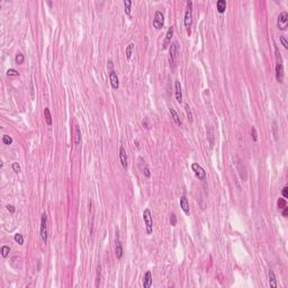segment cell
I'll return each mask as SVG.
<instances>
[{
  "instance_id": "cell-30",
  "label": "cell",
  "mask_w": 288,
  "mask_h": 288,
  "mask_svg": "<svg viewBox=\"0 0 288 288\" xmlns=\"http://www.w3.org/2000/svg\"><path fill=\"white\" fill-rule=\"evenodd\" d=\"M2 143L6 144V145H10L13 143V138L7 134H5V135H2Z\"/></svg>"
},
{
  "instance_id": "cell-20",
  "label": "cell",
  "mask_w": 288,
  "mask_h": 288,
  "mask_svg": "<svg viewBox=\"0 0 288 288\" xmlns=\"http://www.w3.org/2000/svg\"><path fill=\"white\" fill-rule=\"evenodd\" d=\"M81 143V132H80V128L78 125H76L74 127V144L79 145Z\"/></svg>"
},
{
  "instance_id": "cell-22",
  "label": "cell",
  "mask_w": 288,
  "mask_h": 288,
  "mask_svg": "<svg viewBox=\"0 0 288 288\" xmlns=\"http://www.w3.org/2000/svg\"><path fill=\"white\" fill-rule=\"evenodd\" d=\"M269 282H270V286L273 288L277 287V281H276V276H275V272L272 270H269Z\"/></svg>"
},
{
  "instance_id": "cell-16",
  "label": "cell",
  "mask_w": 288,
  "mask_h": 288,
  "mask_svg": "<svg viewBox=\"0 0 288 288\" xmlns=\"http://www.w3.org/2000/svg\"><path fill=\"white\" fill-rule=\"evenodd\" d=\"M123 246H122V243H120V241L117 240L116 241V246H115V254H116V258L117 259H122V257H123Z\"/></svg>"
},
{
  "instance_id": "cell-37",
  "label": "cell",
  "mask_w": 288,
  "mask_h": 288,
  "mask_svg": "<svg viewBox=\"0 0 288 288\" xmlns=\"http://www.w3.org/2000/svg\"><path fill=\"white\" fill-rule=\"evenodd\" d=\"M251 136H252V140H253L254 142L258 141V133H257V129H255L254 126L251 127Z\"/></svg>"
},
{
  "instance_id": "cell-19",
  "label": "cell",
  "mask_w": 288,
  "mask_h": 288,
  "mask_svg": "<svg viewBox=\"0 0 288 288\" xmlns=\"http://www.w3.org/2000/svg\"><path fill=\"white\" fill-rule=\"evenodd\" d=\"M206 131H207V137L209 140V143H211V147H213L214 145V131H213V127L211 125L206 127Z\"/></svg>"
},
{
  "instance_id": "cell-11",
  "label": "cell",
  "mask_w": 288,
  "mask_h": 288,
  "mask_svg": "<svg viewBox=\"0 0 288 288\" xmlns=\"http://www.w3.org/2000/svg\"><path fill=\"white\" fill-rule=\"evenodd\" d=\"M119 160H120V163L123 166V168H127V154L126 151L124 149V146H120L119 147Z\"/></svg>"
},
{
  "instance_id": "cell-43",
  "label": "cell",
  "mask_w": 288,
  "mask_h": 288,
  "mask_svg": "<svg viewBox=\"0 0 288 288\" xmlns=\"http://www.w3.org/2000/svg\"><path fill=\"white\" fill-rule=\"evenodd\" d=\"M287 215H288V207L286 206V207H284V211H282V216H284V217H287Z\"/></svg>"
},
{
  "instance_id": "cell-33",
  "label": "cell",
  "mask_w": 288,
  "mask_h": 288,
  "mask_svg": "<svg viewBox=\"0 0 288 288\" xmlns=\"http://www.w3.org/2000/svg\"><path fill=\"white\" fill-rule=\"evenodd\" d=\"M100 278H102V268L98 267V269H97V278H96V287L99 286V284H100Z\"/></svg>"
},
{
  "instance_id": "cell-27",
  "label": "cell",
  "mask_w": 288,
  "mask_h": 288,
  "mask_svg": "<svg viewBox=\"0 0 288 288\" xmlns=\"http://www.w3.org/2000/svg\"><path fill=\"white\" fill-rule=\"evenodd\" d=\"M277 206H278V208H280V209H282L284 207H286V206H287L286 199H285V198H279V199L277 200Z\"/></svg>"
},
{
  "instance_id": "cell-21",
  "label": "cell",
  "mask_w": 288,
  "mask_h": 288,
  "mask_svg": "<svg viewBox=\"0 0 288 288\" xmlns=\"http://www.w3.org/2000/svg\"><path fill=\"white\" fill-rule=\"evenodd\" d=\"M216 8H217V11L220 14H223L226 9V1L225 0H218L216 2Z\"/></svg>"
},
{
  "instance_id": "cell-26",
  "label": "cell",
  "mask_w": 288,
  "mask_h": 288,
  "mask_svg": "<svg viewBox=\"0 0 288 288\" xmlns=\"http://www.w3.org/2000/svg\"><path fill=\"white\" fill-rule=\"evenodd\" d=\"M185 110H186V114H187V118L189 119V122L191 123L194 119H193V113H191V109H190V107H189V105H185Z\"/></svg>"
},
{
  "instance_id": "cell-28",
  "label": "cell",
  "mask_w": 288,
  "mask_h": 288,
  "mask_svg": "<svg viewBox=\"0 0 288 288\" xmlns=\"http://www.w3.org/2000/svg\"><path fill=\"white\" fill-rule=\"evenodd\" d=\"M9 252H10V248H9L8 246H3L1 248V255H2L3 258H7Z\"/></svg>"
},
{
  "instance_id": "cell-10",
  "label": "cell",
  "mask_w": 288,
  "mask_h": 288,
  "mask_svg": "<svg viewBox=\"0 0 288 288\" xmlns=\"http://www.w3.org/2000/svg\"><path fill=\"white\" fill-rule=\"evenodd\" d=\"M180 207L186 215H189V203H188L186 194H182V196L180 197Z\"/></svg>"
},
{
  "instance_id": "cell-31",
  "label": "cell",
  "mask_w": 288,
  "mask_h": 288,
  "mask_svg": "<svg viewBox=\"0 0 288 288\" xmlns=\"http://www.w3.org/2000/svg\"><path fill=\"white\" fill-rule=\"evenodd\" d=\"M237 168H239V172H240V175H241V178L243 179V180H246V168L243 167V169L241 168V166H240V162H237Z\"/></svg>"
},
{
  "instance_id": "cell-29",
  "label": "cell",
  "mask_w": 288,
  "mask_h": 288,
  "mask_svg": "<svg viewBox=\"0 0 288 288\" xmlns=\"http://www.w3.org/2000/svg\"><path fill=\"white\" fill-rule=\"evenodd\" d=\"M14 239H15V241L17 242L19 246H23V244H24V237H23V235H22V234H19V233L15 234Z\"/></svg>"
},
{
  "instance_id": "cell-38",
  "label": "cell",
  "mask_w": 288,
  "mask_h": 288,
  "mask_svg": "<svg viewBox=\"0 0 288 288\" xmlns=\"http://www.w3.org/2000/svg\"><path fill=\"white\" fill-rule=\"evenodd\" d=\"M11 167H13V170H14L16 173H19V172H20V166H19L18 162H14Z\"/></svg>"
},
{
  "instance_id": "cell-42",
  "label": "cell",
  "mask_w": 288,
  "mask_h": 288,
  "mask_svg": "<svg viewBox=\"0 0 288 288\" xmlns=\"http://www.w3.org/2000/svg\"><path fill=\"white\" fill-rule=\"evenodd\" d=\"M7 209H8L9 212L11 213V214H14L15 213V211H16V208L13 206V205H7Z\"/></svg>"
},
{
  "instance_id": "cell-14",
  "label": "cell",
  "mask_w": 288,
  "mask_h": 288,
  "mask_svg": "<svg viewBox=\"0 0 288 288\" xmlns=\"http://www.w3.org/2000/svg\"><path fill=\"white\" fill-rule=\"evenodd\" d=\"M175 90H176V99L178 102H182V90H181V85L179 81L175 82Z\"/></svg>"
},
{
  "instance_id": "cell-8",
  "label": "cell",
  "mask_w": 288,
  "mask_h": 288,
  "mask_svg": "<svg viewBox=\"0 0 288 288\" xmlns=\"http://www.w3.org/2000/svg\"><path fill=\"white\" fill-rule=\"evenodd\" d=\"M109 80H110V86L113 89H118L119 87V81H118V77L116 71H109Z\"/></svg>"
},
{
  "instance_id": "cell-2",
  "label": "cell",
  "mask_w": 288,
  "mask_h": 288,
  "mask_svg": "<svg viewBox=\"0 0 288 288\" xmlns=\"http://www.w3.org/2000/svg\"><path fill=\"white\" fill-rule=\"evenodd\" d=\"M143 220L145 223V229H146V233L147 234H152L153 232V220H152V214L149 208H145L143 212Z\"/></svg>"
},
{
  "instance_id": "cell-9",
  "label": "cell",
  "mask_w": 288,
  "mask_h": 288,
  "mask_svg": "<svg viewBox=\"0 0 288 288\" xmlns=\"http://www.w3.org/2000/svg\"><path fill=\"white\" fill-rule=\"evenodd\" d=\"M276 79L280 83L284 81V67H282V63H276Z\"/></svg>"
},
{
  "instance_id": "cell-3",
  "label": "cell",
  "mask_w": 288,
  "mask_h": 288,
  "mask_svg": "<svg viewBox=\"0 0 288 288\" xmlns=\"http://www.w3.org/2000/svg\"><path fill=\"white\" fill-rule=\"evenodd\" d=\"M41 237H42L43 242L47 243V214L43 213L42 217H41Z\"/></svg>"
},
{
  "instance_id": "cell-39",
  "label": "cell",
  "mask_w": 288,
  "mask_h": 288,
  "mask_svg": "<svg viewBox=\"0 0 288 288\" xmlns=\"http://www.w3.org/2000/svg\"><path fill=\"white\" fill-rule=\"evenodd\" d=\"M280 42H281L282 46H284L285 49H288V42H287V40H286V37H285V36H280Z\"/></svg>"
},
{
  "instance_id": "cell-12",
  "label": "cell",
  "mask_w": 288,
  "mask_h": 288,
  "mask_svg": "<svg viewBox=\"0 0 288 288\" xmlns=\"http://www.w3.org/2000/svg\"><path fill=\"white\" fill-rule=\"evenodd\" d=\"M152 281H153V278H152L151 271H146L145 275H144V278H143V287L150 288L152 286Z\"/></svg>"
},
{
  "instance_id": "cell-4",
  "label": "cell",
  "mask_w": 288,
  "mask_h": 288,
  "mask_svg": "<svg viewBox=\"0 0 288 288\" xmlns=\"http://www.w3.org/2000/svg\"><path fill=\"white\" fill-rule=\"evenodd\" d=\"M170 51H169V62L170 65H175V61L177 59V55H178L179 52V44L177 42H173L170 44Z\"/></svg>"
},
{
  "instance_id": "cell-35",
  "label": "cell",
  "mask_w": 288,
  "mask_h": 288,
  "mask_svg": "<svg viewBox=\"0 0 288 288\" xmlns=\"http://www.w3.org/2000/svg\"><path fill=\"white\" fill-rule=\"evenodd\" d=\"M7 76L8 77H18L19 76V72L15 69H9L7 71Z\"/></svg>"
},
{
  "instance_id": "cell-15",
  "label": "cell",
  "mask_w": 288,
  "mask_h": 288,
  "mask_svg": "<svg viewBox=\"0 0 288 288\" xmlns=\"http://www.w3.org/2000/svg\"><path fill=\"white\" fill-rule=\"evenodd\" d=\"M141 160V163H140V168H141V171L143 172V175L146 177V178H150L151 177V171L149 169V167H147V164L145 163V161H143V159L141 158L140 159Z\"/></svg>"
},
{
  "instance_id": "cell-24",
  "label": "cell",
  "mask_w": 288,
  "mask_h": 288,
  "mask_svg": "<svg viewBox=\"0 0 288 288\" xmlns=\"http://www.w3.org/2000/svg\"><path fill=\"white\" fill-rule=\"evenodd\" d=\"M89 207H90V209H91V222L89 223V231H90V234H93V218H95V216H93V200H90V204H89Z\"/></svg>"
},
{
  "instance_id": "cell-34",
  "label": "cell",
  "mask_w": 288,
  "mask_h": 288,
  "mask_svg": "<svg viewBox=\"0 0 288 288\" xmlns=\"http://www.w3.org/2000/svg\"><path fill=\"white\" fill-rule=\"evenodd\" d=\"M170 224H171V226H176V224H177V216L175 213L170 214Z\"/></svg>"
},
{
  "instance_id": "cell-25",
  "label": "cell",
  "mask_w": 288,
  "mask_h": 288,
  "mask_svg": "<svg viewBox=\"0 0 288 288\" xmlns=\"http://www.w3.org/2000/svg\"><path fill=\"white\" fill-rule=\"evenodd\" d=\"M124 11L126 15L131 14V6H132V1L131 0H124Z\"/></svg>"
},
{
  "instance_id": "cell-36",
  "label": "cell",
  "mask_w": 288,
  "mask_h": 288,
  "mask_svg": "<svg viewBox=\"0 0 288 288\" xmlns=\"http://www.w3.org/2000/svg\"><path fill=\"white\" fill-rule=\"evenodd\" d=\"M24 60H25V58H24V55L22 53H18L17 55H16V63L17 64H23L24 63Z\"/></svg>"
},
{
  "instance_id": "cell-44",
  "label": "cell",
  "mask_w": 288,
  "mask_h": 288,
  "mask_svg": "<svg viewBox=\"0 0 288 288\" xmlns=\"http://www.w3.org/2000/svg\"><path fill=\"white\" fill-rule=\"evenodd\" d=\"M113 67H114V64H113V61H108V64H107V68L109 69L110 71H113Z\"/></svg>"
},
{
  "instance_id": "cell-5",
  "label": "cell",
  "mask_w": 288,
  "mask_h": 288,
  "mask_svg": "<svg viewBox=\"0 0 288 288\" xmlns=\"http://www.w3.org/2000/svg\"><path fill=\"white\" fill-rule=\"evenodd\" d=\"M164 25V15L160 10H157L154 14V19H153V26L155 29H161Z\"/></svg>"
},
{
  "instance_id": "cell-6",
  "label": "cell",
  "mask_w": 288,
  "mask_h": 288,
  "mask_svg": "<svg viewBox=\"0 0 288 288\" xmlns=\"http://www.w3.org/2000/svg\"><path fill=\"white\" fill-rule=\"evenodd\" d=\"M277 26L280 31H286L288 26V13L287 11H282L280 13L278 16V20H277Z\"/></svg>"
},
{
  "instance_id": "cell-41",
  "label": "cell",
  "mask_w": 288,
  "mask_h": 288,
  "mask_svg": "<svg viewBox=\"0 0 288 288\" xmlns=\"http://www.w3.org/2000/svg\"><path fill=\"white\" fill-rule=\"evenodd\" d=\"M142 125H143V127H145V128H150V124H149V119L147 118H144L143 119V122H142Z\"/></svg>"
},
{
  "instance_id": "cell-32",
  "label": "cell",
  "mask_w": 288,
  "mask_h": 288,
  "mask_svg": "<svg viewBox=\"0 0 288 288\" xmlns=\"http://www.w3.org/2000/svg\"><path fill=\"white\" fill-rule=\"evenodd\" d=\"M272 131H273L275 140H278V126H277V122L276 120H273V123H272Z\"/></svg>"
},
{
  "instance_id": "cell-1",
  "label": "cell",
  "mask_w": 288,
  "mask_h": 288,
  "mask_svg": "<svg viewBox=\"0 0 288 288\" xmlns=\"http://www.w3.org/2000/svg\"><path fill=\"white\" fill-rule=\"evenodd\" d=\"M191 25H193V2L187 1V10L185 13V26L187 28V34L191 33Z\"/></svg>"
},
{
  "instance_id": "cell-17",
  "label": "cell",
  "mask_w": 288,
  "mask_h": 288,
  "mask_svg": "<svg viewBox=\"0 0 288 288\" xmlns=\"http://www.w3.org/2000/svg\"><path fill=\"white\" fill-rule=\"evenodd\" d=\"M44 119H45V123H46L49 126H51L52 125V115H51V111H50V108H49V107H46V108L44 109Z\"/></svg>"
},
{
  "instance_id": "cell-23",
  "label": "cell",
  "mask_w": 288,
  "mask_h": 288,
  "mask_svg": "<svg viewBox=\"0 0 288 288\" xmlns=\"http://www.w3.org/2000/svg\"><path fill=\"white\" fill-rule=\"evenodd\" d=\"M134 46H135V44H134V43H129V44L126 46V59L128 60V61L131 60L132 52H133V50H134Z\"/></svg>"
},
{
  "instance_id": "cell-13",
  "label": "cell",
  "mask_w": 288,
  "mask_h": 288,
  "mask_svg": "<svg viewBox=\"0 0 288 288\" xmlns=\"http://www.w3.org/2000/svg\"><path fill=\"white\" fill-rule=\"evenodd\" d=\"M172 35H173V26L169 27L167 34H166V38H164V42H163V49H167L171 43V38H172Z\"/></svg>"
},
{
  "instance_id": "cell-40",
  "label": "cell",
  "mask_w": 288,
  "mask_h": 288,
  "mask_svg": "<svg viewBox=\"0 0 288 288\" xmlns=\"http://www.w3.org/2000/svg\"><path fill=\"white\" fill-rule=\"evenodd\" d=\"M281 194H282V196H284V198H285V199L288 198V187H284V188H282Z\"/></svg>"
},
{
  "instance_id": "cell-18",
  "label": "cell",
  "mask_w": 288,
  "mask_h": 288,
  "mask_svg": "<svg viewBox=\"0 0 288 288\" xmlns=\"http://www.w3.org/2000/svg\"><path fill=\"white\" fill-rule=\"evenodd\" d=\"M169 111H170V114H171V117H172V119L175 120V123H176L178 126H181V120H180V117H179L178 113L173 109V108H170Z\"/></svg>"
},
{
  "instance_id": "cell-7",
  "label": "cell",
  "mask_w": 288,
  "mask_h": 288,
  "mask_svg": "<svg viewBox=\"0 0 288 288\" xmlns=\"http://www.w3.org/2000/svg\"><path fill=\"white\" fill-rule=\"evenodd\" d=\"M191 169H193L194 173L196 175V177L199 179V180L206 179V171L204 170V168L200 166V164H198L197 162H194V163L191 164Z\"/></svg>"
}]
</instances>
